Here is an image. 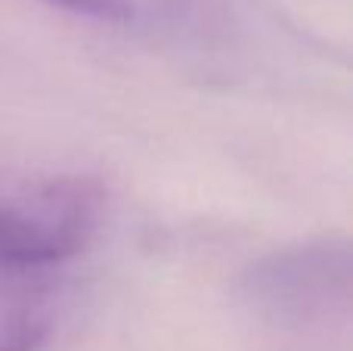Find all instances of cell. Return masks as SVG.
<instances>
[{
    "label": "cell",
    "mask_w": 353,
    "mask_h": 351,
    "mask_svg": "<svg viewBox=\"0 0 353 351\" xmlns=\"http://www.w3.org/2000/svg\"><path fill=\"white\" fill-rule=\"evenodd\" d=\"M65 10L84 12V16L112 19V22H149V19L171 16L183 0H50Z\"/></svg>",
    "instance_id": "obj_4"
},
{
    "label": "cell",
    "mask_w": 353,
    "mask_h": 351,
    "mask_svg": "<svg viewBox=\"0 0 353 351\" xmlns=\"http://www.w3.org/2000/svg\"><path fill=\"white\" fill-rule=\"evenodd\" d=\"M347 252L307 249L276 258L254 277V290L273 308L276 317L310 323L319 314H332V305H347Z\"/></svg>",
    "instance_id": "obj_2"
},
{
    "label": "cell",
    "mask_w": 353,
    "mask_h": 351,
    "mask_svg": "<svg viewBox=\"0 0 353 351\" xmlns=\"http://www.w3.org/2000/svg\"><path fill=\"white\" fill-rule=\"evenodd\" d=\"M53 327V296L37 271L0 265V351H37Z\"/></svg>",
    "instance_id": "obj_3"
},
{
    "label": "cell",
    "mask_w": 353,
    "mask_h": 351,
    "mask_svg": "<svg viewBox=\"0 0 353 351\" xmlns=\"http://www.w3.org/2000/svg\"><path fill=\"white\" fill-rule=\"evenodd\" d=\"M103 193L90 178L0 180V265L41 271L78 255L99 227Z\"/></svg>",
    "instance_id": "obj_1"
}]
</instances>
